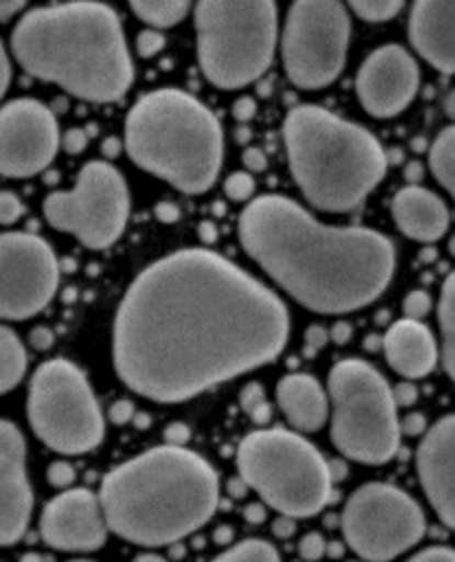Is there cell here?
Segmentation results:
<instances>
[{
  "mask_svg": "<svg viewBox=\"0 0 455 562\" xmlns=\"http://www.w3.org/2000/svg\"><path fill=\"white\" fill-rule=\"evenodd\" d=\"M289 340L285 303L209 249L145 267L114 321L118 379L153 403H182L276 360Z\"/></svg>",
  "mask_w": 455,
  "mask_h": 562,
  "instance_id": "6da1fadb",
  "label": "cell"
},
{
  "mask_svg": "<svg viewBox=\"0 0 455 562\" xmlns=\"http://www.w3.org/2000/svg\"><path fill=\"white\" fill-rule=\"evenodd\" d=\"M238 236L273 283L303 307L327 316L378 301L396 269V249L380 232L325 225L278 194L249 201Z\"/></svg>",
  "mask_w": 455,
  "mask_h": 562,
  "instance_id": "7a4b0ae2",
  "label": "cell"
},
{
  "mask_svg": "<svg viewBox=\"0 0 455 562\" xmlns=\"http://www.w3.org/2000/svg\"><path fill=\"white\" fill-rule=\"evenodd\" d=\"M12 52L30 76L87 103H116L134 82L121 19L99 0L27 12L12 32Z\"/></svg>",
  "mask_w": 455,
  "mask_h": 562,
  "instance_id": "3957f363",
  "label": "cell"
},
{
  "mask_svg": "<svg viewBox=\"0 0 455 562\" xmlns=\"http://www.w3.org/2000/svg\"><path fill=\"white\" fill-rule=\"evenodd\" d=\"M107 529L140 547H169L196 533L218 509L214 467L185 445L153 447L103 479Z\"/></svg>",
  "mask_w": 455,
  "mask_h": 562,
  "instance_id": "277c9868",
  "label": "cell"
},
{
  "mask_svg": "<svg viewBox=\"0 0 455 562\" xmlns=\"http://www.w3.org/2000/svg\"><path fill=\"white\" fill-rule=\"evenodd\" d=\"M283 134L292 176L320 212H353L387 173L389 158L380 140L325 108L296 105Z\"/></svg>",
  "mask_w": 455,
  "mask_h": 562,
  "instance_id": "5b68a950",
  "label": "cell"
},
{
  "mask_svg": "<svg viewBox=\"0 0 455 562\" xmlns=\"http://www.w3.org/2000/svg\"><path fill=\"white\" fill-rule=\"evenodd\" d=\"M125 149L134 165L182 194H205L220 176L223 125L192 93L164 87L136 101L125 121Z\"/></svg>",
  "mask_w": 455,
  "mask_h": 562,
  "instance_id": "8992f818",
  "label": "cell"
},
{
  "mask_svg": "<svg viewBox=\"0 0 455 562\" xmlns=\"http://www.w3.org/2000/svg\"><path fill=\"white\" fill-rule=\"evenodd\" d=\"M236 464L247 487L281 516L311 518L331 503V462L298 431L273 427L247 434Z\"/></svg>",
  "mask_w": 455,
  "mask_h": 562,
  "instance_id": "52a82bcc",
  "label": "cell"
},
{
  "mask_svg": "<svg viewBox=\"0 0 455 562\" xmlns=\"http://www.w3.org/2000/svg\"><path fill=\"white\" fill-rule=\"evenodd\" d=\"M196 38L205 78L220 89H242L276 56V0H198Z\"/></svg>",
  "mask_w": 455,
  "mask_h": 562,
  "instance_id": "ba28073f",
  "label": "cell"
},
{
  "mask_svg": "<svg viewBox=\"0 0 455 562\" xmlns=\"http://www.w3.org/2000/svg\"><path fill=\"white\" fill-rule=\"evenodd\" d=\"M331 440L349 460L385 464L400 449L394 392L383 373L360 358H344L329 371Z\"/></svg>",
  "mask_w": 455,
  "mask_h": 562,
  "instance_id": "9c48e42d",
  "label": "cell"
},
{
  "mask_svg": "<svg viewBox=\"0 0 455 562\" xmlns=\"http://www.w3.org/2000/svg\"><path fill=\"white\" fill-rule=\"evenodd\" d=\"M27 418L38 440L65 456L94 451L105 440V416L94 390L67 358L47 360L34 371Z\"/></svg>",
  "mask_w": 455,
  "mask_h": 562,
  "instance_id": "30bf717a",
  "label": "cell"
},
{
  "mask_svg": "<svg viewBox=\"0 0 455 562\" xmlns=\"http://www.w3.org/2000/svg\"><path fill=\"white\" fill-rule=\"evenodd\" d=\"M47 223L76 236L89 249L121 240L129 221V190L123 173L105 160L87 162L69 192H54L43 203Z\"/></svg>",
  "mask_w": 455,
  "mask_h": 562,
  "instance_id": "8fae6325",
  "label": "cell"
},
{
  "mask_svg": "<svg viewBox=\"0 0 455 562\" xmlns=\"http://www.w3.org/2000/svg\"><path fill=\"white\" fill-rule=\"evenodd\" d=\"M351 19L342 0H294L283 27V65L300 89H322L346 65Z\"/></svg>",
  "mask_w": 455,
  "mask_h": 562,
  "instance_id": "7c38bea8",
  "label": "cell"
},
{
  "mask_svg": "<svg viewBox=\"0 0 455 562\" xmlns=\"http://www.w3.org/2000/svg\"><path fill=\"white\" fill-rule=\"evenodd\" d=\"M340 522L351 551L372 562L402 555L422 540L426 529L420 505L389 483L357 487L349 496Z\"/></svg>",
  "mask_w": 455,
  "mask_h": 562,
  "instance_id": "4fadbf2b",
  "label": "cell"
},
{
  "mask_svg": "<svg viewBox=\"0 0 455 562\" xmlns=\"http://www.w3.org/2000/svg\"><path fill=\"white\" fill-rule=\"evenodd\" d=\"M58 258L52 245L27 232L0 234V321L41 314L58 290Z\"/></svg>",
  "mask_w": 455,
  "mask_h": 562,
  "instance_id": "5bb4252c",
  "label": "cell"
},
{
  "mask_svg": "<svg viewBox=\"0 0 455 562\" xmlns=\"http://www.w3.org/2000/svg\"><path fill=\"white\" fill-rule=\"evenodd\" d=\"M58 147V121L47 105L16 99L0 108V176H36L52 165Z\"/></svg>",
  "mask_w": 455,
  "mask_h": 562,
  "instance_id": "9a60e30c",
  "label": "cell"
},
{
  "mask_svg": "<svg viewBox=\"0 0 455 562\" xmlns=\"http://www.w3.org/2000/svg\"><path fill=\"white\" fill-rule=\"evenodd\" d=\"M420 69L416 58L400 45H385L372 52L357 69V101L374 119H394L416 99Z\"/></svg>",
  "mask_w": 455,
  "mask_h": 562,
  "instance_id": "2e32d148",
  "label": "cell"
},
{
  "mask_svg": "<svg viewBox=\"0 0 455 562\" xmlns=\"http://www.w3.org/2000/svg\"><path fill=\"white\" fill-rule=\"evenodd\" d=\"M43 540L58 551H99L107 542L101 498L89 490H67L41 516Z\"/></svg>",
  "mask_w": 455,
  "mask_h": 562,
  "instance_id": "e0dca14e",
  "label": "cell"
},
{
  "mask_svg": "<svg viewBox=\"0 0 455 562\" xmlns=\"http://www.w3.org/2000/svg\"><path fill=\"white\" fill-rule=\"evenodd\" d=\"M25 460L23 434L16 425L0 420V547L16 544L32 520L34 492Z\"/></svg>",
  "mask_w": 455,
  "mask_h": 562,
  "instance_id": "ac0fdd59",
  "label": "cell"
},
{
  "mask_svg": "<svg viewBox=\"0 0 455 562\" xmlns=\"http://www.w3.org/2000/svg\"><path fill=\"white\" fill-rule=\"evenodd\" d=\"M416 464L433 512L455 529V416H444L424 434Z\"/></svg>",
  "mask_w": 455,
  "mask_h": 562,
  "instance_id": "d6986e66",
  "label": "cell"
},
{
  "mask_svg": "<svg viewBox=\"0 0 455 562\" xmlns=\"http://www.w3.org/2000/svg\"><path fill=\"white\" fill-rule=\"evenodd\" d=\"M409 41L431 67L455 74V0H413Z\"/></svg>",
  "mask_w": 455,
  "mask_h": 562,
  "instance_id": "ffe728a7",
  "label": "cell"
},
{
  "mask_svg": "<svg viewBox=\"0 0 455 562\" xmlns=\"http://www.w3.org/2000/svg\"><path fill=\"white\" fill-rule=\"evenodd\" d=\"M383 351L389 367L409 381L429 376L437 362V347L431 329L413 318H402L389 327L383 338Z\"/></svg>",
  "mask_w": 455,
  "mask_h": 562,
  "instance_id": "44dd1931",
  "label": "cell"
},
{
  "mask_svg": "<svg viewBox=\"0 0 455 562\" xmlns=\"http://www.w3.org/2000/svg\"><path fill=\"white\" fill-rule=\"evenodd\" d=\"M391 214L398 229L418 243H435L448 229L446 205L424 187L409 184L391 203Z\"/></svg>",
  "mask_w": 455,
  "mask_h": 562,
  "instance_id": "7402d4cb",
  "label": "cell"
},
{
  "mask_svg": "<svg viewBox=\"0 0 455 562\" xmlns=\"http://www.w3.org/2000/svg\"><path fill=\"white\" fill-rule=\"evenodd\" d=\"M276 401L298 431H318L329 418V394L309 373H287L276 387Z\"/></svg>",
  "mask_w": 455,
  "mask_h": 562,
  "instance_id": "603a6c76",
  "label": "cell"
},
{
  "mask_svg": "<svg viewBox=\"0 0 455 562\" xmlns=\"http://www.w3.org/2000/svg\"><path fill=\"white\" fill-rule=\"evenodd\" d=\"M27 371V351L21 338L8 329L0 327V396L14 390Z\"/></svg>",
  "mask_w": 455,
  "mask_h": 562,
  "instance_id": "cb8c5ba5",
  "label": "cell"
},
{
  "mask_svg": "<svg viewBox=\"0 0 455 562\" xmlns=\"http://www.w3.org/2000/svg\"><path fill=\"white\" fill-rule=\"evenodd\" d=\"M194 0H129L132 12L156 30H167L187 19Z\"/></svg>",
  "mask_w": 455,
  "mask_h": 562,
  "instance_id": "d4e9b609",
  "label": "cell"
},
{
  "mask_svg": "<svg viewBox=\"0 0 455 562\" xmlns=\"http://www.w3.org/2000/svg\"><path fill=\"white\" fill-rule=\"evenodd\" d=\"M437 321L442 331V362L451 381L455 383V271L448 273L442 285Z\"/></svg>",
  "mask_w": 455,
  "mask_h": 562,
  "instance_id": "484cf974",
  "label": "cell"
},
{
  "mask_svg": "<svg viewBox=\"0 0 455 562\" xmlns=\"http://www.w3.org/2000/svg\"><path fill=\"white\" fill-rule=\"evenodd\" d=\"M429 165L435 180L455 199V125L442 130L433 140Z\"/></svg>",
  "mask_w": 455,
  "mask_h": 562,
  "instance_id": "4316f807",
  "label": "cell"
},
{
  "mask_svg": "<svg viewBox=\"0 0 455 562\" xmlns=\"http://www.w3.org/2000/svg\"><path fill=\"white\" fill-rule=\"evenodd\" d=\"M216 560L220 562H278L281 555H278V549L273 547L271 542L266 540H260V538H249V540H242L238 544H234L231 549H227L225 553H220Z\"/></svg>",
  "mask_w": 455,
  "mask_h": 562,
  "instance_id": "83f0119b",
  "label": "cell"
},
{
  "mask_svg": "<svg viewBox=\"0 0 455 562\" xmlns=\"http://www.w3.org/2000/svg\"><path fill=\"white\" fill-rule=\"evenodd\" d=\"M355 16L367 23H385L400 14L405 0H346Z\"/></svg>",
  "mask_w": 455,
  "mask_h": 562,
  "instance_id": "f1b7e54d",
  "label": "cell"
},
{
  "mask_svg": "<svg viewBox=\"0 0 455 562\" xmlns=\"http://www.w3.org/2000/svg\"><path fill=\"white\" fill-rule=\"evenodd\" d=\"M240 405H242V409L247 412V416H249L255 425H260V427L269 425V420H271V407H269V403H266V398H264L262 385L249 383V385L242 390V394H240Z\"/></svg>",
  "mask_w": 455,
  "mask_h": 562,
  "instance_id": "f546056e",
  "label": "cell"
},
{
  "mask_svg": "<svg viewBox=\"0 0 455 562\" xmlns=\"http://www.w3.org/2000/svg\"><path fill=\"white\" fill-rule=\"evenodd\" d=\"M225 194L234 203H247L255 194V180L247 171H234L225 180Z\"/></svg>",
  "mask_w": 455,
  "mask_h": 562,
  "instance_id": "4dcf8cb0",
  "label": "cell"
},
{
  "mask_svg": "<svg viewBox=\"0 0 455 562\" xmlns=\"http://www.w3.org/2000/svg\"><path fill=\"white\" fill-rule=\"evenodd\" d=\"M164 45H167V38H164L162 32L156 30V27L143 30V32L138 34V38H136V49H138V54H140L143 58H153V56H158V54L164 49Z\"/></svg>",
  "mask_w": 455,
  "mask_h": 562,
  "instance_id": "1f68e13d",
  "label": "cell"
},
{
  "mask_svg": "<svg viewBox=\"0 0 455 562\" xmlns=\"http://www.w3.org/2000/svg\"><path fill=\"white\" fill-rule=\"evenodd\" d=\"M431 296L422 290H416L411 292L405 303H402V312H405V318H413V321H422L429 312H431Z\"/></svg>",
  "mask_w": 455,
  "mask_h": 562,
  "instance_id": "d6a6232c",
  "label": "cell"
},
{
  "mask_svg": "<svg viewBox=\"0 0 455 562\" xmlns=\"http://www.w3.org/2000/svg\"><path fill=\"white\" fill-rule=\"evenodd\" d=\"M298 553H300L303 560H309V562L320 560V558L327 553V540L322 538V533L309 531L307 536L300 538V542H298Z\"/></svg>",
  "mask_w": 455,
  "mask_h": 562,
  "instance_id": "836d02e7",
  "label": "cell"
},
{
  "mask_svg": "<svg viewBox=\"0 0 455 562\" xmlns=\"http://www.w3.org/2000/svg\"><path fill=\"white\" fill-rule=\"evenodd\" d=\"M25 207L21 199L12 192H0V225H14L21 221Z\"/></svg>",
  "mask_w": 455,
  "mask_h": 562,
  "instance_id": "e575fe53",
  "label": "cell"
},
{
  "mask_svg": "<svg viewBox=\"0 0 455 562\" xmlns=\"http://www.w3.org/2000/svg\"><path fill=\"white\" fill-rule=\"evenodd\" d=\"M47 481L54 487H69L76 481V470L67 462H54L47 472Z\"/></svg>",
  "mask_w": 455,
  "mask_h": 562,
  "instance_id": "d590c367",
  "label": "cell"
},
{
  "mask_svg": "<svg viewBox=\"0 0 455 562\" xmlns=\"http://www.w3.org/2000/svg\"><path fill=\"white\" fill-rule=\"evenodd\" d=\"M87 143H89V136H87V132L80 130V127H71V130H67V132L60 136L62 149H65L67 154H71V156L84 151Z\"/></svg>",
  "mask_w": 455,
  "mask_h": 562,
  "instance_id": "8d00e7d4",
  "label": "cell"
},
{
  "mask_svg": "<svg viewBox=\"0 0 455 562\" xmlns=\"http://www.w3.org/2000/svg\"><path fill=\"white\" fill-rule=\"evenodd\" d=\"M411 560H416V562H455V549L433 544V547H426L420 553H416Z\"/></svg>",
  "mask_w": 455,
  "mask_h": 562,
  "instance_id": "74e56055",
  "label": "cell"
},
{
  "mask_svg": "<svg viewBox=\"0 0 455 562\" xmlns=\"http://www.w3.org/2000/svg\"><path fill=\"white\" fill-rule=\"evenodd\" d=\"M329 340V334L322 327H309L305 334V353L311 358L316 356Z\"/></svg>",
  "mask_w": 455,
  "mask_h": 562,
  "instance_id": "f35d334b",
  "label": "cell"
},
{
  "mask_svg": "<svg viewBox=\"0 0 455 562\" xmlns=\"http://www.w3.org/2000/svg\"><path fill=\"white\" fill-rule=\"evenodd\" d=\"M134 416H136V407L132 401H118L110 409V418L114 425H127L129 420H134Z\"/></svg>",
  "mask_w": 455,
  "mask_h": 562,
  "instance_id": "ab89813d",
  "label": "cell"
},
{
  "mask_svg": "<svg viewBox=\"0 0 455 562\" xmlns=\"http://www.w3.org/2000/svg\"><path fill=\"white\" fill-rule=\"evenodd\" d=\"M391 392H394V401L398 407H411L418 401V387L409 381L396 385V390H391Z\"/></svg>",
  "mask_w": 455,
  "mask_h": 562,
  "instance_id": "60d3db41",
  "label": "cell"
},
{
  "mask_svg": "<svg viewBox=\"0 0 455 562\" xmlns=\"http://www.w3.org/2000/svg\"><path fill=\"white\" fill-rule=\"evenodd\" d=\"M400 431L407 434V436H420V434L426 431V418L418 412L407 414L405 420H400Z\"/></svg>",
  "mask_w": 455,
  "mask_h": 562,
  "instance_id": "b9f144b4",
  "label": "cell"
},
{
  "mask_svg": "<svg viewBox=\"0 0 455 562\" xmlns=\"http://www.w3.org/2000/svg\"><path fill=\"white\" fill-rule=\"evenodd\" d=\"M10 82H12V65H10L5 45H3V41H0V99L5 97Z\"/></svg>",
  "mask_w": 455,
  "mask_h": 562,
  "instance_id": "7bdbcfd3",
  "label": "cell"
},
{
  "mask_svg": "<svg viewBox=\"0 0 455 562\" xmlns=\"http://www.w3.org/2000/svg\"><path fill=\"white\" fill-rule=\"evenodd\" d=\"M255 101L249 99V97H240L236 103H234V119L238 123H249L253 116H255Z\"/></svg>",
  "mask_w": 455,
  "mask_h": 562,
  "instance_id": "ee69618b",
  "label": "cell"
},
{
  "mask_svg": "<svg viewBox=\"0 0 455 562\" xmlns=\"http://www.w3.org/2000/svg\"><path fill=\"white\" fill-rule=\"evenodd\" d=\"M190 438H192V431L187 425H182V423H173L164 431V440L169 445H187Z\"/></svg>",
  "mask_w": 455,
  "mask_h": 562,
  "instance_id": "f6af8a7d",
  "label": "cell"
},
{
  "mask_svg": "<svg viewBox=\"0 0 455 562\" xmlns=\"http://www.w3.org/2000/svg\"><path fill=\"white\" fill-rule=\"evenodd\" d=\"M242 162L249 171H264L266 169V156L258 147H247L242 154Z\"/></svg>",
  "mask_w": 455,
  "mask_h": 562,
  "instance_id": "bcb514c9",
  "label": "cell"
},
{
  "mask_svg": "<svg viewBox=\"0 0 455 562\" xmlns=\"http://www.w3.org/2000/svg\"><path fill=\"white\" fill-rule=\"evenodd\" d=\"M27 5V0H0V23H5L14 19L23 8Z\"/></svg>",
  "mask_w": 455,
  "mask_h": 562,
  "instance_id": "7dc6e473",
  "label": "cell"
},
{
  "mask_svg": "<svg viewBox=\"0 0 455 562\" xmlns=\"http://www.w3.org/2000/svg\"><path fill=\"white\" fill-rule=\"evenodd\" d=\"M30 340H32V347H34V349L45 351V349H49V347L54 345V334H52V329H47V327H36V329L32 331Z\"/></svg>",
  "mask_w": 455,
  "mask_h": 562,
  "instance_id": "c3c4849f",
  "label": "cell"
},
{
  "mask_svg": "<svg viewBox=\"0 0 455 562\" xmlns=\"http://www.w3.org/2000/svg\"><path fill=\"white\" fill-rule=\"evenodd\" d=\"M273 533L278 538H292L296 533V518L292 516H283L276 522H273Z\"/></svg>",
  "mask_w": 455,
  "mask_h": 562,
  "instance_id": "681fc988",
  "label": "cell"
},
{
  "mask_svg": "<svg viewBox=\"0 0 455 562\" xmlns=\"http://www.w3.org/2000/svg\"><path fill=\"white\" fill-rule=\"evenodd\" d=\"M244 518H247L251 525H260V522L266 518L264 505H262V503H249V505L244 507Z\"/></svg>",
  "mask_w": 455,
  "mask_h": 562,
  "instance_id": "f907efd6",
  "label": "cell"
},
{
  "mask_svg": "<svg viewBox=\"0 0 455 562\" xmlns=\"http://www.w3.org/2000/svg\"><path fill=\"white\" fill-rule=\"evenodd\" d=\"M156 216H158L162 223H175L178 216H180V212H178V207H175L173 203H160V205L156 207Z\"/></svg>",
  "mask_w": 455,
  "mask_h": 562,
  "instance_id": "816d5d0a",
  "label": "cell"
},
{
  "mask_svg": "<svg viewBox=\"0 0 455 562\" xmlns=\"http://www.w3.org/2000/svg\"><path fill=\"white\" fill-rule=\"evenodd\" d=\"M353 329L349 323H335L333 329H331V338L338 342V345H344L349 338H351Z\"/></svg>",
  "mask_w": 455,
  "mask_h": 562,
  "instance_id": "f5cc1de1",
  "label": "cell"
},
{
  "mask_svg": "<svg viewBox=\"0 0 455 562\" xmlns=\"http://www.w3.org/2000/svg\"><path fill=\"white\" fill-rule=\"evenodd\" d=\"M227 487H229V494H231L234 498H242L244 492H247V483H244L242 479H234Z\"/></svg>",
  "mask_w": 455,
  "mask_h": 562,
  "instance_id": "db71d44e",
  "label": "cell"
},
{
  "mask_svg": "<svg viewBox=\"0 0 455 562\" xmlns=\"http://www.w3.org/2000/svg\"><path fill=\"white\" fill-rule=\"evenodd\" d=\"M231 538H234V531H231L229 527H218V529L214 531V542H216V544H227Z\"/></svg>",
  "mask_w": 455,
  "mask_h": 562,
  "instance_id": "11a10c76",
  "label": "cell"
},
{
  "mask_svg": "<svg viewBox=\"0 0 455 562\" xmlns=\"http://www.w3.org/2000/svg\"><path fill=\"white\" fill-rule=\"evenodd\" d=\"M444 114L455 123V87L448 91V97L444 101Z\"/></svg>",
  "mask_w": 455,
  "mask_h": 562,
  "instance_id": "9f6ffc18",
  "label": "cell"
},
{
  "mask_svg": "<svg viewBox=\"0 0 455 562\" xmlns=\"http://www.w3.org/2000/svg\"><path fill=\"white\" fill-rule=\"evenodd\" d=\"M201 238L205 240V243H216V238H218V234H216V227L214 225H209V223H203L201 225Z\"/></svg>",
  "mask_w": 455,
  "mask_h": 562,
  "instance_id": "6f0895ef",
  "label": "cell"
},
{
  "mask_svg": "<svg viewBox=\"0 0 455 562\" xmlns=\"http://www.w3.org/2000/svg\"><path fill=\"white\" fill-rule=\"evenodd\" d=\"M422 173H424V169H422L420 162H411V165L407 167V180H411V182L422 180Z\"/></svg>",
  "mask_w": 455,
  "mask_h": 562,
  "instance_id": "680465c9",
  "label": "cell"
},
{
  "mask_svg": "<svg viewBox=\"0 0 455 562\" xmlns=\"http://www.w3.org/2000/svg\"><path fill=\"white\" fill-rule=\"evenodd\" d=\"M103 149L114 158V156L121 151V140H118V138H110V140L105 143V147H103Z\"/></svg>",
  "mask_w": 455,
  "mask_h": 562,
  "instance_id": "91938a15",
  "label": "cell"
},
{
  "mask_svg": "<svg viewBox=\"0 0 455 562\" xmlns=\"http://www.w3.org/2000/svg\"><path fill=\"white\" fill-rule=\"evenodd\" d=\"M327 551H331L329 555H335V558L342 555V547L340 544H327Z\"/></svg>",
  "mask_w": 455,
  "mask_h": 562,
  "instance_id": "94428289",
  "label": "cell"
},
{
  "mask_svg": "<svg viewBox=\"0 0 455 562\" xmlns=\"http://www.w3.org/2000/svg\"><path fill=\"white\" fill-rule=\"evenodd\" d=\"M448 251L455 256V234H453V238L448 240Z\"/></svg>",
  "mask_w": 455,
  "mask_h": 562,
  "instance_id": "6125c7cd",
  "label": "cell"
}]
</instances>
